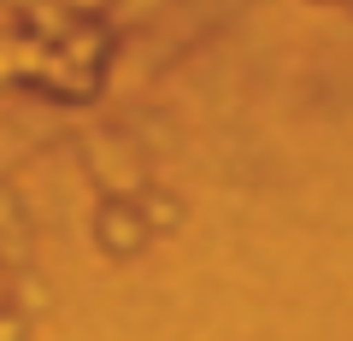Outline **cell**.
Returning a JSON list of instances; mask_svg holds the SVG:
<instances>
[{
    "label": "cell",
    "mask_w": 353,
    "mask_h": 341,
    "mask_svg": "<svg viewBox=\"0 0 353 341\" xmlns=\"http://www.w3.org/2000/svg\"><path fill=\"white\" fill-rule=\"evenodd\" d=\"M94 229H101V247H112V253H130V247L148 241V224H141V212H136L130 200H106Z\"/></svg>",
    "instance_id": "6da1fadb"
},
{
    "label": "cell",
    "mask_w": 353,
    "mask_h": 341,
    "mask_svg": "<svg viewBox=\"0 0 353 341\" xmlns=\"http://www.w3.org/2000/svg\"><path fill=\"white\" fill-rule=\"evenodd\" d=\"M141 212V224L148 229H171L176 224V206H171V194H141V200H130Z\"/></svg>",
    "instance_id": "7a4b0ae2"
},
{
    "label": "cell",
    "mask_w": 353,
    "mask_h": 341,
    "mask_svg": "<svg viewBox=\"0 0 353 341\" xmlns=\"http://www.w3.org/2000/svg\"><path fill=\"white\" fill-rule=\"evenodd\" d=\"M18 300H24V312H41V306H48V282L18 277Z\"/></svg>",
    "instance_id": "3957f363"
},
{
    "label": "cell",
    "mask_w": 353,
    "mask_h": 341,
    "mask_svg": "<svg viewBox=\"0 0 353 341\" xmlns=\"http://www.w3.org/2000/svg\"><path fill=\"white\" fill-rule=\"evenodd\" d=\"M0 341H24V318L18 312H0Z\"/></svg>",
    "instance_id": "277c9868"
},
{
    "label": "cell",
    "mask_w": 353,
    "mask_h": 341,
    "mask_svg": "<svg viewBox=\"0 0 353 341\" xmlns=\"http://www.w3.org/2000/svg\"><path fill=\"white\" fill-rule=\"evenodd\" d=\"M71 12H101V6H112V0H65Z\"/></svg>",
    "instance_id": "5b68a950"
},
{
    "label": "cell",
    "mask_w": 353,
    "mask_h": 341,
    "mask_svg": "<svg viewBox=\"0 0 353 341\" xmlns=\"http://www.w3.org/2000/svg\"><path fill=\"white\" fill-rule=\"evenodd\" d=\"M0 76H12V41H0Z\"/></svg>",
    "instance_id": "8992f818"
},
{
    "label": "cell",
    "mask_w": 353,
    "mask_h": 341,
    "mask_svg": "<svg viewBox=\"0 0 353 341\" xmlns=\"http://www.w3.org/2000/svg\"><path fill=\"white\" fill-rule=\"evenodd\" d=\"M0 300H6V282H0Z\"/></svg>",
    "instance_id": "52a82bcc"
}]
</instances>
